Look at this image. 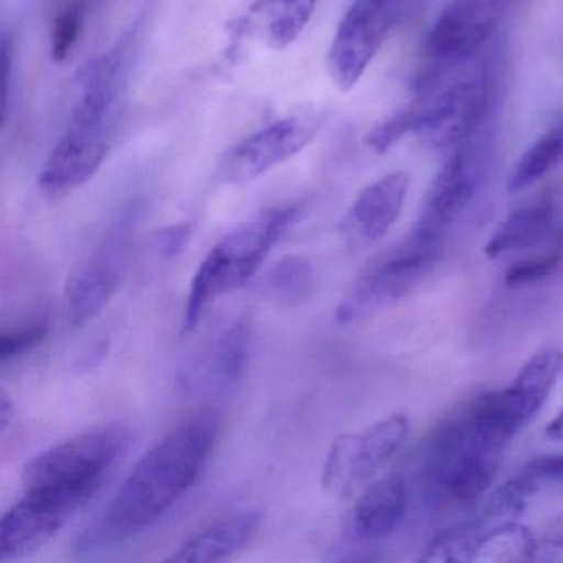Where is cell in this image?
<instances>
[{"instance_id":"52a82bcc","label":"cell","mask_w":563,"mask_h":563,"mask_svg":"<svg viewBox=\"0 0 563 563\" xmlns=\"http://www.w3.org/2000/svg\"><path fill=\"white\" fill-rule=\"evenodd\" d=\"M410 421L395 413L362 433L335 438L322 467V487L335 497H349L368 486L407 440Z\"/></svg>"},{"instance_id":"4316f807","label":"cell","mask_w":563,"mask_h":563,"mask_svg":"<svg viewBox=\"0 0 563 563\" xmlns=\"http://www.w3.org/2000/svg\"><path fill=\"white\" fill-rule=\"evenodd\" d=\"M48 334L47 321H35L27 328L4 331L0 335V361L8 364L11 361L24 357L44 342Z\"/></svg>"},{"instance_id":"9c48e42d","label":"cell","mask_w":563,"mask_h":563,"mask_svg":"<svg viewBox=\"0 0 563 563\" xmlns=\"http://www.w3.org/2000/svg\"><path fill=\"white\" fill-rule=\"evenodd\" d=\"M321 126L318 114L275 121L230 147L220 163V174L230 184L253 183L305 151Z\"/></svg>"},{"instance_id":"484cf974","label":"cell","mask_w":563,"mask_h":563,"mask_svg":"<svg viewBox=\"0 0 563 563\" xmlns=\"http://www.w3.org/2000/svg\"><path fill=\"white\" fill-rule=\"evenodd\" d=\"M85 11L81 4H70L62 9L55 18L51 34L52 60L62 64L77 47L84 29Z\"/></svg>"},{"instance_id":"ffe728a7","label":"cell","mask_w":563,"mask_h":563,"mask_svg":"<svg viewBox=\"0 0 563 563\" xmlns=\"http://www.w3.org/2000/svg\"><path fill=\"white\" fill-rule=\"evenodd\" d=\"M318 0H256L252 21L256 32L273 51H283L298 41L314 14Z\"/></svg>"},{"instance_id":"4dcf8cb0","label":"cell","mask_w":563,"mask_h":563,"mask_svg":"<svg viewBox=\"0 0 563 563\" xmlns=\"http://www.w3.org/2000/svg\"><path fill=\"white\" fill-rule=\"evenodd\" d=\"M14 401L11 400V397H9L5 391H2V394H0V431H2V433H5L9 427L14 423Z\"/></svg>"},{"instance_id":"8992f818","label":"cell","mask_w":563,"mask_h":563,"mask_svg":"<svg viewBox=\"0 0 563 563\" xmlns=\"http://www.w3.org/2000/svg\"><path fill=\"white\" fill-rule=\"evenodd\" d=\"M407 0H354L339 22L328 71L342 93L354 90L401 18Z\"/></svg>"},{"instance_id":"f1b7e54d","label":"cell","mask_w":563,"mask_h":563,"mask_svg":"<svg viewBox=\"0 0 563 563\" xmlns=\"http://www.w3.org/2000/svg\"><path fill=\"white\" fill-rule=\"evenodd\" d=\"M192 232V225L189 222L177 223V225L167 227L159 233L161 253L166 256H176L177 253L183 252L184 246L187 245Z\"/></svg>"},{"instance_id":"d6986e66","label":"cell","mask_w":563,"mask_h":563,"mask_svg":"<svg viewBox=\"0 0 563 563\" xmlns=\"http://www.w3.org/2000/svg\"><path fill=\"white\" fill-rule=\"evenodd\" d=\"M555 233H559L555 200L552 197H543L509 213L494 230L484 253L487 258H499L507 253L522 252L542 245Z\"/></svg>"},{"instance_id":"83f0119b","label":"cell","mask_w":563,"mask_h":563,"mask_svg":"<svg viewBox=\"0 0 563 563\" xmlns=\"http://www.w3.org/2000/svg\"><path fill=\"white\" fill-rule=\"evenodd\" d=\"M560 246L562 245L559 243V245H555V249L543 253V255L533 256V258H527L523 260V262L510 266V268L507 269L506 278H504L506 285L523 286L547 278V276L556 268V265H559Z\"/></svg>"},{"instance_id":"603a6c76","label":"cell","mask_w":563,"mask_h":563,"mask_svg":"<svg viewBox=\"0 0 563 563\" xmlns=\"http://www.w3.org/2000/svg\"><path fill=\"white\" fill-rule=\"evenodd\" d=\"M268 286L273 296L286 305H299L314 289V266L301 255L283 258L269 273Z\"/></svg>"},{"instance_id":"6da1fadb","label":"cell","mask_w":563,"mask_h":563,"mask_svg":"<svg viewBox=\"0 0 563 563\" xmlns=\"http://www.w3.org/2000/svg\"><path fill=\"white\" fill-rule=\"evenodd\" d=\"M219 434V411L207 408L154 444L81 533L78 549L124 542L159 522L196 486L212 457Z\"/></svg>"},{"instance_id":"cb8c5ba5","label":"cell","mask_w":563,"mask_h":563,"mask_svg":"<svg viewBox=\"0 0 563 563\" xmlns=\"http://www.w3.org/2000/svg\"><path fill=\"white\" fill-rule=\"evenodd\" d=\"M481 530L454 529L438 536L424 550V562H471L479 556Z\"/></svg>"},{"instance_id":"277c9868","label":"cell","mask_w":563,"mask_h":563,"mask_svg":"<svg viewBox=\"0 0 563 563\" xmlns=\"http://www.w3.org/2000/svg\"><path fill=\"white\" fill-rule=\"evenodd\" d=\"M128 444L118 424L75 434L42 451L22 471L24 490L74 494L90 500Z\"/></svg>"},{"instance_id":"8fae6325","label":"cell","mask_w":563,"mask_h":563,"mask_svg":"<svg viewBox=\"0 0 563 563\" xmlns=\"http://www.w3.org/2000/svg\"><path fill=\"white\" fill-rule=\"evenodd\" d=\"M486 173V154L473 137L454 147L428 189L413 233L440 242L448 227L470 206Z\"/></svg>"},{"instance_id":"5bb4252c","label":"cell","mask_w":563,"mask_h":563,"mask_svg":"<svg viewBox=\"0 0 563 563\" xmlns=\"http://www.w3.org/2000/svg\"><path fill=\"white\" fill-rule=\"evenodd\" d=\"M509 0H450L424 41V55L443 64L467 60L499 27Z\"/></svg>"},{"instance_id":"7a4b0ae2","label":"cell","mask_w":563,"mask_h":563,"mask_svg":"<svg viewBox=\"0 0 563 563\" xmlns=\"http://www.w3.org/2000/svg\"><path fill=\"white\" fill-rule=\"evenodd\" d=\"M514 437L479 398L454 411L428 444L424 471L431 493L457 506L479 499L493 484Z\"/></svg>"},{"instance_id":"9a60e30c","label":"cell","mask_w":563,"mask_h":563,"mask_svg":"<svg viewBox=\"0 0 563 563\" xmlns=\"http://www.w3.org/2000/svg\"><path fill=\"white\" fill-rule=\"evenodd\" d=\"M562 371L563 352L555 347L542 349L522 365L512 384L484 394V400L494 415L517 433L545 404Z\"/></svg>"},{"instance_id":"2e32d148","label":"cell","mask_w":563,"mask_h":563,"mask_svg":"<svg viewBox=\"0 0 563 563\" xmlns=\"http://www.w3.org/2000/svg\"><path fill=\"white\" fill-rule=\"evenodd\" d=\"M410 190V176L405 170L387 174L365 187L347 219L345 233L357 245H372L387 235L395 225Z\"/></svg>"},{"instance_id":"4fadbf2b","label":"cell","mask_w":563,"mask_h":563,"mask_svg":"<svg viewBox=\"0 0 563 563\" xmlns=\"http://www.w3.org/2000/svg\"><path fill=\"white\" fill-rule=\"evenodd\" d=\"M88 500L74 494L24 490L0 520V560L19 559L51 542Z\"/></svg>"},{"instance_id":"7c38bea8","label":"cell","mask_w":563,"mask_h":563,"mask_svg":"<svg viewBox=\"0 0 563 563\" xmlns=\"http://www.w3.org/2000/svg\"><path fill=\"white\" fill-rule=\"evenodd\" d=\"M493 85L487 77L457 81L427 103L418 104L417 136L431 150L460 146L476 134L490 103Z\"/></svg>"},{"instance_id":"44dd1931","label":"cell","mask_w":563,"mask_h":563,"mask_svg":"<svg viewBox=\"0 0 563 563\" xmlns=\"http://www.w3.org/2000/svg\"><path fill=\"white\" fill-rule=\"evenodd\" d=\"M560 164H563V120L553 124L520 156L507 180V189L510 192L529 189Z\"/></svg>"},{"instance_id":"d4e9b609","label":"cell","mask_w":563,"mask_h":563,"mask_svg":"<svg viewBox=\"0 0 563 563\" xmlns=\"http://www.w3.org/2000/svg\"><path fill=\"white\" fill-rule=\"evenodd\" d=\"M420 108H401L372 126L365 136V146L375 154H385L404 140L407 134L417 133Z\"/></svg>"},{"instance_id":"5b68a950","label":"cell","mask_w":563,"mask_h":563,"mask_svg":"<svg viewBox=\"0 0 563 563\" xmlns=\"http://www.w3.org/2000/svg\"><path fill=\"white\" fill-rule=\"evenodd\" d=\"M440 255V242L411 233L404 245L375 260L362 273L335 309V321L354 324L407 298L433 272Z\"/></svg>"},{"instance_id":"ba28073f","label":"cell","mask_w":563,"mask_h":563,"mask_svg":"<svg viewBox=\"0 0 563 563\" xmlns=\"http://www.w3.org/2000/svg\"><path fill=\"white\" fill-rule=\"evenodd\" d=\"M120 120L71 117L38 174V190L60 200L93 179L113 150Z\"/></svg>"},{"instance_id":"ac0fdd59","label":"cell","mask_w":563,"mask_h":563,"mask_svg":"<svg viewBox=\"0 0 563 563\" xmlns=\"http://www.w3.org/2000/svg\"><path fill=\"white\" fill-rule=\"evenodd\" d=\"M407 509V489L400 474H387L372 481L355 503L354 532L361 539L378 540L394 533Z\"/></svg>"},{"instance_id":"f546056e","label":"cell","mask_w":563,"mask_h":563,"mask_svg":"<svg viewBox=\"0 0 563 563\" xmlns=\"http://www.w3.org/2000/svg\"><path fill=\"white\" fill-rule=\"evenodd\" d=\"M539 545L563 547V512L549 517L536 532Z\"/></svg>"},{"instance_id":"30bf717a","label":"cell","mask_w":563,"mask_h":563,"mask_svg":"<svg viewBox=\"0 0 563 563\" xmlns=\"http://www.w3.org/2000/svg\"><path fill=\"white\" fill-rule=\"evenodd\" d=\"M131 250V230L117 227L85 258L65 283V311L75 328H84L103 312L120 289Z\"/></svg>"},{"instance_id":"e0dca14e","label":"cell","mask_w":563,"mask_h":563,"mask_svg":"<svg viewBox=\"0 0 563 563\" xmlns=\"http://www.w3.org/2000/svg\"><path fill=\"white\" fill-rule=\"evenodd\" d=\"M262 523V514L256 510L235 514L200 530L187 539L176 552L164 562L170 563H210L223 562L242 552L255 537Z\"/></svg>"},{"instance_id":"3957f363","label":"cell","mask_w":563,"mask_h":563,"mask_svg":"<svg viewBox=\"0 0 563 563\" xmlns=\"http://www.w3.org/2000/svg\"><path fill=\"white\" fill-rule=\"evenodd\" d=\"M301 212L299 203L266 210L240 223L207 253L190 283L184 334L199 325L203 312L216 299L249 285L273 246L298 222Z\"/></svg>"},{"instance_id":"7402d4cb","label":"cell","mask_w":563,"mask_h":563,"mask_svg":"<svg viewBox=\"0 0 563 563\" xmlns=\"http://www.w3.org/2000/svg\"><path fill=\"white\" fill-rule=\"evenodd\" d=\"M250 349H252V322L246 316H242L227 329L217 347L213 371L220 384L230 387L242 380L249 367Z\"/></svg>"}]
</instances>
